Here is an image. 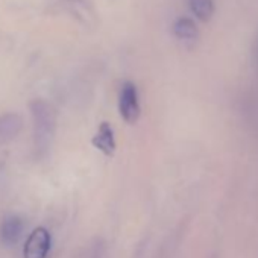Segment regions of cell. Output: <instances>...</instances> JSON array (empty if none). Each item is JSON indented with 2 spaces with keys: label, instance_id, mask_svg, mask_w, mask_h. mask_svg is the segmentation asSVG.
Returning a JSON list of instances; mask_svg holds the SVG:
<instances>
[{
  "label": "cell",
  "instance_id": "6da1fadb",
  "mask_svg": "<svg viewBox=\"0 0 258 258\" xmlns=\"http://www.w3.org/2000/svg\"><path fill=\"white\" fill-rule=\"evenodd\" d=\"M31 114L34 121V148L38 157H46L56 133V111L49 102L37 99L31 103Z\"/></svg>",
  "mask_w": 258,
  "mask_h": 258
},
{
  "label": "cell",
  "instance_id": "7a4b0ae2",
  "mask_svg": "<svg viewBox=\"0 0 258 258\" xmlns=\"http://www.w3.org/2000/svg\"><path fill=\"white\" fill-rule=\"evenodd\" d=\"M118 112L120 117L129 123L134 124L142 112L140 99H139V90L133 82H124L118 93Z\"/></svg>",
  "mask_w": 258,
  "mask_h": 258
},
{
  "label": "cell",
  "instance_id": "3957f363",
  "mask_svg": "<svg viewBox=\"0 0 258 258\" xmlns=\"http://www.w3.org/2000/svg\"><path fill=\"white\" fill-rule=\"evenodd\" d=\"M50 246H52L50 232L43 226L35 228L26 240V244L23 247V256L25 258H47L50 252Z\"/></svg>",
  "mask_w": 258,
  "mask_h": 258
},
{
  "label": "cell",
  "instance_id": "277c9868",
  "mask_svg": "<svg viewBox=\"0 0 258 258\" xmlns=\"http://www.w3.org/2000/svg\"><path fill=\"white\" fill-rule=\"evenodd\" d=\"M25 231V223L19 216H7L0 223V240L5 246H16Z\"/></svg>",
  "mask_w": 258,
  "mask_h": 258
},
{
  "label": "cell",
  "instance_id": "5b68a950",
  "mask_svg": "<svg viewBox=\"0 0 258 258\" xmlns=\"http://www.w3.org/2000/svg\"><path fill=\"white\" fill-rule=\"evenodd\" d=\"M91 145L100 151L105 157H112L115 152V136L114 129L108 121H102L96 131V136L91 139Z\"/></svg>",
  "mask_w": 258,
  "mask_h": 258
},
{
  "label": "cell",
  "instance_id": "8992f818",
  "mask_svg": "<svg viewBox=\"0 0 258 258\" xmlns=\"http://www.w3.org/2000/svg\"><path fill=\"white\" fill-rule=\"evenodd\" d=\"M23 129V118L16 112L0 115V146L17 139Z\"/></svg>",
  "mask_w": 258,
  "mask_h": 258
},
{
  "label": "cell",
  "instance_id": "52a82bcc",
  "mask_svg": "<svg viewBox=\"0 0 258 258\" xmlns=\"http://www.w3.org/2000/svg\"><path fill=\"white\" fill-rule=\"evenodd\" d=\"M173 34L178 40L184 43H195L199 35V29L193 19L190 17H179L173 25Z\"/></svg>",
  "mask_w": 258,
  "mask_h": 258
},
{
  "label": "cell",
  "instance_id": "ba28073f",
  "mask_svg": "<svg viewBox=\"0 0 258 258\" xmlns=\"http://www.w3.org/2000/svg\"><path fill=\"white\" fill-rule=\"evenodd\" d=\"M188 7L193 16L201 22H208L214 14L213 0H188Z\"/></svg>",
  "mask_w": 258,
  "mask_h": 258
},
{
  "label": "cell",
  "instance_id": "9c48e42d",
  "mask_svg": "<svg viewBox=\"0 0 258 258\" xmlns=\"http://www.w3.org/2000/svg\"><path fill=\"white\" fill-rule=\"evenodd\" d=\"M87 258H108V253H106V246L102 243V241H96L90 250L87 252Z\"/></svg>",
  "mask_w": 258,
  "mask_h": 258
}]
</instances>
